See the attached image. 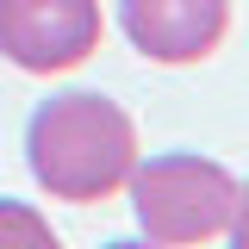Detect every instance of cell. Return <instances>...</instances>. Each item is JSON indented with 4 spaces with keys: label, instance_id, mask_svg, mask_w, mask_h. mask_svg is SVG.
<instances>
[{
    "label": "cell",
    "instance_id": "obj_5",
    "mask_svg": "<svg viewBox=\"0 0 249 249\" xmlns=\"http://www.w3.org/2000/svg\"><path fill=\"white\" fill-rule=\"evenodd\" d=\"M0 243H37V249H56V231L50 218H37L19 199H0Z\"/></svg>",
    "mask_w": 249,
    "mask_h": 249
},
{
    "label": "cell",
    "instance_id": "obj_6",
    "mask_svg": "<svg viewBox=\"0 0 249 249\" xmlns=\"http://www.w3.org/2000/svg\"><path fill=\"white\" fill-rule=\"evenodd\" d=\"M231 237H237V243L249 249V181L237 187V218H231Z\"/></svg>",
    "mask_w": 249,
    "mask_h": 249
},
{
    "label": "cell",
    "instance_id": "obj_2",
    "mask_svg": "<svg viewBox=\"0 0 249 249\" xmlns=\"http://www.w3.org/2000/svg\"><path fill=\"white\" fill-rule=\"evenodd\" d=\"M131 206H137V231L150 243H212L231 237V218H237V181L231 168L212 156H150L131 168Z\"/></svg>",
    "mask_w": 249,
    "mask_h": 249
},
{
    "label": "cell",
    "instance_id": "obj_4",
    "mask_svg": "<svg viewBox=\"0 0 249 249\" xmlns=\"http://www.w3.org/2000/svg\"><path fill=\"white\" fill-rule=\"evenodd\" d=\"M131 50L150 62H206L231 31V0H119Z\"/></svg>",
    "mask_w": 249,
    "mask_h": 249
},
{
    "label": "cell",
    "instance_id": "obj_3",
    "mask_svg": "<svg viewBox=\"0 0 249 249\" xmlns=\"http://www.w3.org/2000/svg\"><path fill=\"white\" fill-rule=\"evenodd\" d=\"M106 19L100 0H0V56L25 75L81 69L100 50Z\"/></svg>",
    "mask_w": 249,
    "mask_h": 249
},
{
    "label": "cell",
    "instance_id": "obj_1",
    "mask_svg": "<svg viewBox=\"0 0 249 249\" xmlns=\"http://www.w3.org/2000/svg\"><path fill=\"white\" fill-rule=\"evenodd\" d=\"M25 162L50 199H112L137 168V124L106 93H56L25 124Z\"/></svg>",
    "mask_w": 249,
    "mask_h": 249
}]
</instances>
